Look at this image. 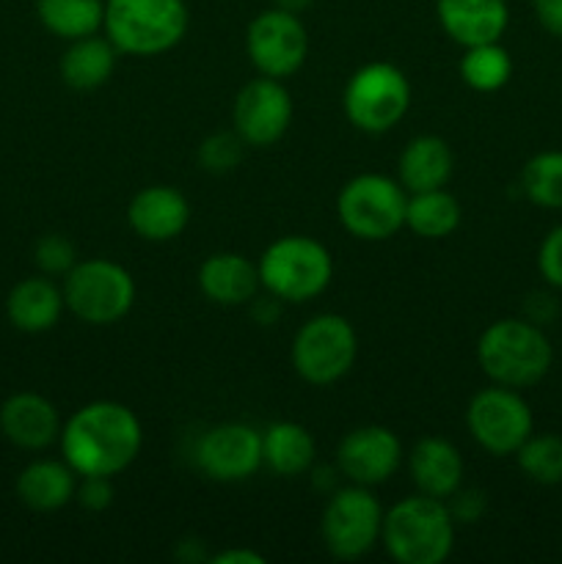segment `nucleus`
I'll return each instance as SVG.
<instances>
[{
    "label": "nucleus",
    "mask_w": 562,
    "mask_h": 564,
    "mask_svg": "<svg viewBox=\"0 0 562 564\" xmlns=\"http://www.w3.org/2000/svg\"><path fill=\"white\" fill-rule=\"evenodd\" d=\"M317 446L312 433L298 422H275L262 433V463L279 477H301L312 468Z\"/></svg>",
    "instance_id": "393cba45"
},
{
    "label": "nucleus",
    "mask_w": 562,
    "mask_h": 564,
    "mask_svg": "<svg viewBox=\"0 0 562 564\" xmlns=\"http://www.w3.org/2000/svg\"><path fill=\"white\" fill-rule=\"evenodd\" d=\"M461 77L472 91L494 94L505 88L512 77V58L499 42L466 47L461 58Z\"/></svg>",
    "instance_id": "cd10ccee"
},
{
    "label": "nucleus",
    "mask_w": 562,
    "mask_h": 564,
    "mask_svg": "<svg viewBox=\"0 0 562 564\" xmlns=\"http://www.w3.org/2000/svg\"><path fill=\"white\" fill-rule=\"evenodd\" d=\"M400 438L380 424L350 430L336 449V468L342 477L350 479L353 485H364V488L383 485L400 468Z\"/></svg>",
    "instance_id": "2eb2a0df"
},
{
    "label": "nucleus",
    "mask_w": 562,
    "mask_h": 564,
    "mask_svg": "<svg viewBox=\"0 0 562 564\" xmlns=\"http://www.w3.org/2000/svg\"><path fill=\"white\" fill-rule=\"evenodd\" d=\"M64 308V290L44 273L17 281L6 297V317L22 334L53 330Z\"/></svg>",
    "instance_id": "6ab92c4d"
},
{
    "label": "nucleus",
    "mask_w": 562,
    "mask_h": 564,
    "mask_svg": "<svg viewBox=\"0 0 562 564\" xmlns=\"http://www.w3.org/2000/svg\"><path fill=\"white\" fill-rule=\"evenodd\" d=\"M215 564H264V556L251 549H226L213 556Z\"/></svg>",
    "instance_id": "e433bc0d"
},
{
    "label": "nucleus",
    "mask_w": 562,
    "mask_h": 564,
    "mask_svg": "<svg viewBox=\"0 0 562 564\" xmlns=\"http://www.w3.org/2000/svg\"><path fill=\"white\" fill-rule=\"evenodd\" d=\"M259 284L281 303H306L328 290L334 259L328 248L306 235L279 237L259 257Z\"/></svg>",
    "instance_id": "39448f33"
},
{
    "label": "nucleus",
    "mask_w": 562,
    "mask_h": 564,
    "mask_svg": "<svg viewBox=\"0 0 562 564\" xmlns=\"http://www.w3.org/2000/svg\"><path fill=\"white\" fill-rule=\"evenodd\" d=\"M408 191L383 174H358L336 196V215L347 235L364 242L395 237L406 226Z\"/></svg>",
    "instance_id": "6e6552de"
},
{
    "label": "nucleus",
    "mask_w": 562,
    "mask_h": 564,
    "mask_svg": "<svg viewBox=\"0 0 562 564\" xmlns=\"http://www.w3.org/2000/svg\"><path fill=\"white\" fill-rule=\"evenodd\" d=\"M463 209L452 193L444 187L422 193H408L406 226L422 240H444L461 226Z\"/></svg>",
    "instance_id": "a878e982"
},
{
    "label": "nucleus",
    "mask_w": 562,
    "mask_h": 564,
    "mask_svg": "<svg viewBox=\"0 0 562 564\" xmlns=\"http://www.w3.org/2000/svg\"><path fill=\"white\" fill-rule=\"evenodd\" d=\"M408 471L419 494L446 501L455 490H461L463 457L450 441L428 435L413 444L408 455Z\"/></svg>",
    "instance_id": "aec40b11"
},
{
    "label": "nucleus",
    "mask_w": 562,
    "mask_h": 564,
    "mask_svg": "<svg viewBox=\"0 0 562 564\" xmlns=\"http://www.w3.org/2000/svg\"><path fill=\"white\" fill-rule=\"evenodd\" d=\"M477 361L496 386L529 389L549 375L554 350L532 319H496L477 341Z\"/></svg>",
    "instance_id": "7ed1b4c3"
},
{
    "label": "nucleus",
    "mask_w": 562,
    "mask_h": 564,
    "mask_svg": "<svg viewBox=\"0 0 562 564\" xmlns=\"http://www.w3.org/2000/svg\"><path fill=\"white\" fill-rule=\"evenodd\" d=\"M198 471L213 482H246L262 463V433L242 422H226L209 427L193 449Z\"/></svg>",
    "instance_id": "4468645a"
},
{
    "label": "nucleus",
    "mask_w": 562,
    "mask_h": 564,
    "mask_svg": "<svg viewBox=\"0 0 562 564\" xmlns=\"http://www.w3.org/2000/svg\"><path fill=\"white\" fill-rule=\"evenodd\" d=\"M64 303L86 325H114L130 314L136 303V281L130 270L114 259H83L64 275Z\"/></svg>",
    "instance_id": "0eeeda50"
},
{
    "label": "nucleus",
    "mask_w": 562,
    "mask_h": 564,
    "mask_svg": "<svg viewBox=\"0 0 562 564\" xmlns=\"http://www.w3.org/2000/svg\"><path fill=\"white\" fill-rule=\"evenodd\" d=\"M345 116L356 130L383 135L406 119L411 108V83L389 61H372L353 72L342 94Z\"/></svg>",
    "instance_id": "423d86ee"
},
{
    "label": "nucleus",
    "mask_w": 562,
    "mask_h": 564,
    "mask_svg": "<svg viewBox=\"0 0 562 564\" xmlns=\"http://www.w3.org/2000/svg\"><path fill=\"white\" fill-rule=\"evenodd\" d=\"M380 543L397 564H441L455 545V518L444 499L408 496L383 512Z\"/></svg>",
    "instance_id": "f03ea898"
},
{
    "label": "nucleus",
    "mask_w": 562,
    "mask_h": 564,
    "mask_svg": "<svg viewBox=\"0 0 562 564\" xmlns=\"http://www.w3.org/2000/svg\"><path fill=\"white\" fill-rule=\"evenodd\" d=\"M246 50L259 75L284 80L306 64V25L298 14L273 6V9L262 11L251 20L246 33Z\"/></svg>",
    "instance_id": "f8f14e48"
},
{
    "label": "nucleus",
    "mask_w": 562,
    "mask_h": 564,
    "mask_svg": "<svg viewBox=\"0 0 562 564\" xmlns=\"http://www.w3.org/2000/svg\"><path fill=\"white\" fill-rule=\"evenodd\" d=\"M102 28L119 53L160 55L185 39L191 11L185 0H105Z\"/></svg>",
    "instance_id": "20e7f679"
},
{
    "label": "nucleus",
    "mask_w": 562,
    "mask_h": 564,
    "mask_svg": "<svg viewBox=\"0 0 562 564\" xmlns=\"http://www.w3.org/2000/svg\"><path fill=\"white\" fill-rule=\"evenodd\" d=\"M273 3L279 6V9L292 11V14H301V11H306L314 0H273Z\"/></svg>",
    "instance_id": "4c0bfd02"
},
{
    "label": "nucleus",
    "mask_w": 562,
    "mask_h": 564,
    "mask_svg": "<svg viewBox=\"0 0 562 564\" xmlns=\"http://www.w3.org/2000/svg\"><path fill=\"white\" fill-rule=\"evenodd\" d=\"M198 286L204 297L218 306H242L257 297L259 268L242 253H213L198 268Z\"/></svg>",
    "instance_id": "412c9836"
},
{
    "label": "nucleus",
    "mask_w": 562,
    "mask_h": 564,
    "mask_svg": "<svg viewBox=\"0 0 562 564\" xmlns=\"http://www.w3.org/2000/svg\"><path fill=\"white\" fill-rule=\"evenodd\" d=\"M383 510L364 485L336 490L323 510L320 534L334 560L356 562L380 543Z\"/></svg>",
    "instance_id": "9d476101"
},
{
    "label": "nucleus",
    "mask_w": 562,
    "mask_h": 564,
    "mask_svg": "<svg viewBox=\"0 0 562 564\" xmlns=\"http://www.w3.org/2000/svg\"><path fill=\"white\" fill-rule=\"evenodd\" d=\"M538 270L543 281L554 290H562V224L543 237L538 251Z\"/></svg>",
    "instance_id": "473e14b6"
},
{
    "label": "nucleus",
    "mask_w": 562,
    "mask_h": 564,
    "mask_svg": "<svg viewBox=\"0 0 562 564\" xmlns=\"http://www.w3.org/2000/svg\"><path fill=\"white\" fill-rule=\"evenodd\" d=\"M33 262L44 275H66L77 264L75 242L58 231L39 237L36 248H33Z\"/></svg>",
    "instance_id": "7c9ffc66"
},
{
    "label": "nucleus",
    "mask_w": 562,
    "mask_h": 564,
    "mask_svg": "<svg viewBox=\"0 0 562 564\" xmlns=\"http://www.w3.org/2000/svg\"><path fill=\"white\" fill-rule=\"evenodd\" d=\"M358 336L342 314H317L292 339V367L312 386H331L353 369Z\"/></svg>",
    "instance_id": "1a4fd4ad"
},
{
    "label": "nucleus",
    "mask_w": 562,
    "mask_h": 564,
    "mask_svg": "<svg viewBox=\"0 0 562 564\" xmlns=\"http://www.w3.org/2000/svg\"><path fill=\"white\" fill-rule=\"evenodd\" d=\"M231 124L246 147L268 149L287 135L292 124V97L284 83L259 75L237 91Z\"/></svg>",
    "instance_id": "ddd939ff"
},
{
    "label": "nucleus",
    "mask_w": 562,
    "mask_h": 564,
    "mask_svg": "<svg viewBox=\"0 0 562 564\" xmlns=\"http://www.w3.org/2000/svg\"><path fill=\"white\" fill-rule=\"evenodd\" d=\"M466 427L488 455L510 457L534 433L532 408L518 389L494 386L472 397L466 408Z\"/></svg>",
    "instance_id": "9b49d317"
},
{
    "label": "nucleus",
    "mask_w": 562,
    "mask_h": 564,
    "mask_svg": "<svg viewBox=\"0 0 562 564\" xmlns=\"http://www.w3.org/2000/svg\"><path fill=\"white\" fill-rule=\"evenodd\" d=\"M61 427L64 424L55 405L36 391H17L0 405V433L20 449H47L58 441Z\"/></svg>",
    "instance_id": "dca6fc26"
},
{
    "label": "nucleus",
    "mask_w": 562,
    "mask_h": 564,
    "mask_svg": "<svg viewBox=\"0 0 562 564\" xmlns=\"http://www.w3.org/2000/svg\"><path fill=\"white\" fill-rule=\"evenodd\" d=\"M540 28L554 39H562V0H532Z\"/></svg>",
    "instance_id": "c9c22d12"
},
{
    "label": "nucleus",
    "mask_w": 562,
    "mask_h": 564,
    "mask_svg": "<svg viewBox=\"0 0 562 564\" xmlns=\"http://www.w3.org/2000/svg\"><path fill=\"white\" fill-rule=\"evenodd\" d=\"M518 468L538 485L562 482V438L560 435H529L516 452Z\"/></svg>",
    "instance_id": "c756f323"
},
{
    "label": "nucleus",
    "mask_w": 562,
    "mask_h": 564,
    "mask_svg": "<svg viewBox=\"0 0 562 564\" xmlns=\"http://www.w3.org/2000/svg\"><path fill=\"white\" fill-rule=\"evenodd\" d=\"M36 17L64 42L94 36L105 22V0H36Z\"/></svg>",
    "instance_id": "bb28decb"
},
{
    "label": "nucleus",
    "mask_w": 562,
    "mask_h": 564,
    "mask_svg": "<svg viewBox=\"0 0 562 564\" xmlns=\"http://www.w3.org/2000/svg\"><path fill=\"white\" fill-rule=\"evenodd\" d=\"M75 499L83 510H108V507L114 505V482H110V477H80Z\"/></svg>",
    "instance_id": "72a5a7b5"
},
{
    "label": "nucleus",
    "mask_w": 562,
    "mask_h": 564,
    "mask_svg": "<svg viewBox=\"0 0 562 564\" xmlns=\"http://www.w3.org/2000/svg\"><path fill=\"white\" fill-rule=\"evenodd\" d=\"M116 55L119 50L114 47L108 36H83L69 42L66 53L61 55V80L75 91H94L102 88L110 80L116 69Z\"/></svg>",
    "instance_id": "b1692460"
},
{
    "label": "nucleus",
    "mask_w": 562,
    "mask_h": 564,
    "mask_svg": "<svg viewBox=\"0 0 562 564\" xmlns=\"http://www.w3.org/2000/svg\"><path fill=\"white\" fill-rule=\"evenodd\" d=\"M242 138L237 132H215L198 149V163L209 174H226V171L237 169L242 160Z\"/></svg>",
    "instance_id": "2f4dec72"
},
{
    "label": "nucleus",
    "mask_w": 562,
    "mask_h": 564,
    "mask_svg": "<svg viewBox=\"0 0 562 564\" xmlns=\"http://www.w3.org/2000/svg\"><path fill=\"white\" fill-rule=\"evenodd\" d=\"M450 499H452V505H446V507H450L455 523L457 521L474 523V521H479V516L485 512V496L477 494V490H455Z\"/></svg>",
    "instance_id": "f704fd0d"
},
{
    "label": "nucleus",
    "mask_w": 562,
    "mask_h": 564,
    "mask_svg": "<svg viewBox=\"0 0 562 564\" xmlns=\"http://www.w3.org/2000/svg\"><path fill=\"white\" fill-rule=\"evenodd\" d=\"M435 17L461 47L499 42L510 25L507 0H435Z\"/></svg>",
    "instance_id": "a211bd4d"
},
{
    "label": "nucleus",
    "mask_w": 562,
    "mask_h": 564,
    "mask_svg": "<svg viewBox=\"0 0 562 564\" xmlns=\"http://www.w3.org/2000/svg\"><path fill=\"white\" fill-rule=\"evenodd\" d=\"M523 196L543 209H562V152L549 149L523 165Z\"/></svg>",
    "instance_id": "c85d7f7f"
},
{
    "label": "nucleus",
    "mask_w": 562,
    "mask_h": 564,
    "mask_svg": "<svg viewBox=\"0 0 562 564\" xmlns=\"http://www.w3.org/2000/svg\"><path fill=\"white\" fill-rule=\"evenodd\" d=\"M61 455L77 477H110L136 463L143 427L121 402L99 400L77 408L61 427Z\"/></svg>",
    "instance_id": "f257e3e1"
},
{
    "label": "nucleus",
    "mask_w": 562,
    "mask_h": 564,
    "mask_svg": "<svg viewBox=\"0 0 562 564\" xmlns=\"http://www.w3.org/2000/svg\"><path fill=\"white\" fill-rule=\"evenodd\" d=\"M127 224L141 240L169 242L191 224V204L171 185H149L132 196Z\"/></svg>",
    "instance_id": "f3484780"
},
{
    "label": "nucleus",
    "mask_w": 562,
    "mask_h": 564,
    "mask_svg": "<svg viewBox=\"0 0 562 564\" xmlns=\"http://www.w3.org/2000/svg\"><path fill=\"white\" fill-rule=\"evenodd\" d=\"M77 479L66 460H33L17 477V499L33 512H55L75 499Z\"/></svg>",
    "instance_id": "4be33fe9"
},
{
    "label": "nucleus",
    "mask_w": 562,
    "mask_h": 564,
    "mask_svg": "<svg viewBox=\"0 0 562 564\" xmlns=\"http://www.w3.org/2000/svg\"><path fill=\"white\" fill-rule=\"evenodd\" d=\"M452 149L439 135H419L408 141L400 154V185L408 193H422L444 187L452 176Z\"/></svg>",
    "instance_id": "5701e85b"
}]
</instances>
